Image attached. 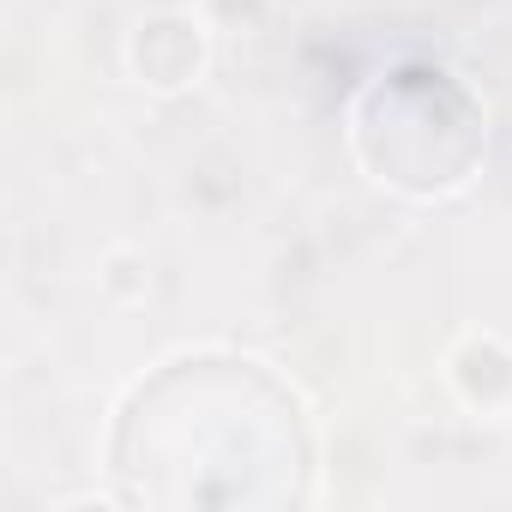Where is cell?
<instances>
[{"mask_svg":"<svg viewBox=\"0 0 512 512\" xmlns=\"http://www.w3.org/2000/svg\"><path fill=\"white\" fill-rule=\"evenodd\" d=\"M350 151L380 187L404 199H446L482 169L488 121L458 73L398 61L350 103Z\"/></svg>","mask_w":512,"mask_h":512,"instance_id":"7a4b0ae2","label":"cell"},{"mask_svg":"<svg viewBox=\"0 0 512 512\" xmlns=\"http://www.w3.org/2000/svg\"><path fill=\"white\" fill-rule=\"evenodd\" d=\"M127 506L284 512L308 500L314 440L302 398L247 356H181L145 374L109 428Z\"/></svg>","mask_w":512,"mask_h":512,"instance_id":"6da1fadb","label":"cell"},{"mask_svg":"<svg viewBox=\"0 0 512 512\" xmlns=\"http://www.w3.org/2000/svg\"><path fill=\"white\" fill-rule=\"evenodd\" d=\"M205 61V37L193 19H145L133 37V67L157 91H181Z\"/></svg>","mask_w":512,"mask_h":512,"instance_id":"3957f363","label":"cell"}]
</instances>
